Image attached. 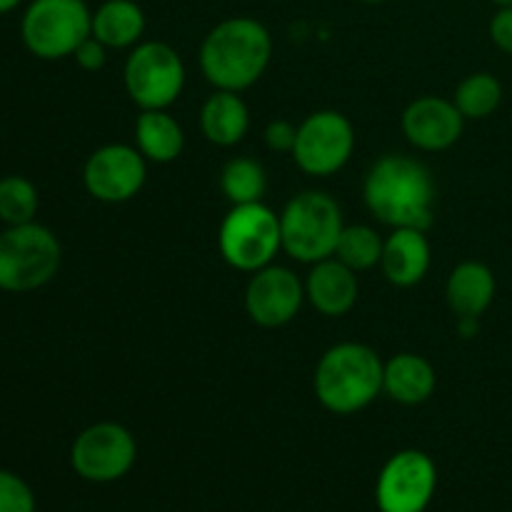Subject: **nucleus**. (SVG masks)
Returning a JSON list of instances; mask_svg holds the SVG:
<instances>
[{
  "label": "nucleus",
  "mask_w": 512,
  "mask_h": 512,
  "mask_svg": "<svg viewBox=\"0 0 512 512\" xmlns=\"http://www.w3.org/2000/svg\"><path fill=\"white\" fill-rule=\"evenodd\" d=\"M435 180L428 165L410 155H383L365 175L363 198L388 228L428 230L435 218Z\"/></svg>",
  "instance_id": "f257e3e1"
},
{
  "label": "nucleus",
  "mask_w": 512,
  "mask_h": 512,
  "mask_svg": "<svg viewBox=\"0 0 512 512\" xmlns=\"http://www.w3.org/2000/svg\"><path fill=\"white\" fill-rule=\"evenodd\" d=\"M273 58V38L260 20H220L200 45V70L215 90L243 93L258 83Z\"/></svg>",
  "instance_id": "f03ea898"
},
{
  "label": "nucleus",
  "mask_w": 512,
  "mask_h": 512,
  "mask_svg": "<svg viewBox=\"0 0 512 512\" xmlns=\"http://www.w3.org/2000/svg\"><path fill=\"white\" fill-rule=\"evenodd\" d=\"M385 363L370 345L338 343L325 350L315 368V395L335 415H353L383 393Z\"/></svg>",
  "instance_id": "7ed1b4c3"
},
{
  "label": "nucleus",
  "mask_w": 512,
  "mask_h": 512,
  "mask_svg": "<svg viewBox=\"0 0 512 512\" xmlns=\"http://www.w3.org/2000/svg\"><path fill=\"white\" fill-rule=\"evenodd\" d=\"M343 213L340 205L323 190H305L280 213L283 230V250L293 260L315 265L325 258H333L343 233Z\"/></svg>",
  "instance_id": "20e7f679"
},
{
  "label": "nucleus",
  "mask_w": 512,
  "mask_h": 512,
  "mask_svg": "<svg viewBox=\"0 0 512 512\" xmlns=\"http://www.w3.org/2000/svg\"><path fill=\"white\" fill-rule=\"evenodd\" d=\"M63 250L53 230L40 223L8 225L0 233V290L30 293L58 275Z\"/></svg>",
  "instance_id": "39448f33"
},
{
  "label": "nucleus",
  "mask_w": 512,
  "mask_h": 512,
  "mask_svg": "<svg viewBox=\"0 0 512 512\" xmlns=\"http://www.w3.org/2000/svg\"><path fill=\"white\" fill-rule=\"evenodd\" d=\"M218 250L230 268L250 273L265 268L283 250L280 215L268 205H233L218 228Z\"/></svg>",
  "instance_id": "423d86ee"
},
{
  "label": "nucleus",
  "mask_w": 512,
  "mask_h": 512,
  "mask_svg": "<svg viewBox=\"0 0 512 512\" xmlns=\"http://www.w3.org/2000/svg\"><path fill=\"white\" fill-rule=\"evenodd\" d=\"M93 33V13L85 0H33L20 20L23 45L40 60L73 58Z\"/></svg>",
  "instance_id": "0eeeda50"
},
{
  "label": "nucleus",
  "mask_w": 512,
  "mask_h": 512,
  "mask_svg": "<svg viewBox=\"0 0 512 512\" xmlns=\"http://www.w3.org/2000/svg\"><path fill=\"white\" fill-rule=\"evenodd\" d=\"M123 80L140 110H168L185 88V63L173 45L145 40L130 50Z\"/></svg>",
  "instance_id": "6e6552de"
},
{
  "label": "nucleus",
  "mask_w": 512,
  "mask_h": 512,
  "mask_svg": "<svg viewBox=\"0 0 512 512\" xmlns=\"http://www.w3.org/2000/svg\"><path fill=\"white\" fill-rule=\"evenodd\" d=\"M353 150V123L338 110H318L298 125V138L290 155L303 173L328 178L348 165Z\"/></svg>",
  "instance_id": "1a4fd4ad"
},
{
  "label": "nucleus",
  "mask_w": 512,
  "mask_h": 512,
  "mask_svg": "<svg viewBox=\"0 0 512 512\" xmlns=\"http://www.w3.org/2000/svg\"><path fill=\"white\" fill-rule=\"evenodd\" d=\"M138 458L133 433L118 423H95L75 438L70 465L90 483H115L130 473Z\"/></svg>",
  "instance_id": "9d476101"
},
{
  "label": "nucleus",
  "mask_w": 512,
  "mask_h": 512,
  "mask_svg": "<svg viewBox=\"0 0 512 512\" xmlns=\"http://www.w3.org/2000/svg\"><path fill=\"white\" fill-rule=\"evenodd\" d=\"M438 488V468L423 450H400L383 465L375 485L380 512H425Z\"/></svg>",
  "instance_id": "9b49d317"
},
{
  "label": "nucleus",
  "mask_w": 512,
  "mask_h": 512,
  "mask_svg": "<svg viewBox=\"0 0 512 512\" xmlns=\"http://www.w3.org/2000/svg\"><path fill=\"white\" fill-rule=\"evenodd\" d=\"M148 160L138 148L110 143L95 150L83 168L85 190L100 203H125L143 190Z\"/></svg>",
  "instance_id": "f8f14e48"
},
{
  "label": "nucleus",
  "mask_w": 512,
  "mask_h": 512,
  "mask_svg": "<svg viewBox=\"0 0 512 512\" xmlns=\"http://www.w3.org/2000/svg\"><path fill=\"white\" fill-rule=\"evenodd\" d=\"M305 283L283 265H265L255 270L245 288V310L260 328H283L305 303Z\"/></svg>",
  "instance_id": "ddd939ff"
},
{
  "label": "nucleus",
  "mask_w": 512,
  "mask_h": 512,
  "mask_svg": "<svg viewBox=\"0 0 512 512\" xmlns=\"http://www.w3.org/2000/svg\"><path fill=\"white\" fill-rule=\"evenodd\" d=\"M400 125L413 148L425 150V153H440L458 143L465 128V118L453 100L423 95L405 108Z\"/></svg>",
  "instance_id": "4468645a"
},
{
  "label": "nucleus",
  "mask_w": 512,
  "mask_h": 512,
  "mask_svg": "<svg viewBox=\"0 0 512 512\" xmlns=\"http://www.w3.org/2000/svg\"><path fill=\"white\" fill-rule=\"evenodd\" d=\"M358 273L338 258H325L305 278V298L325 318H343L358 303Z\"/></svg>",
  "instance_id": "2eb2a0df"
},
{
  "label": "nucleus",
  "mask_w": 512,
  "mask_h": 512,
  "mask_svg": "<svg viewBox=\"0 0 512 512\" xmlns=\"http://www.w3.org/2000/svg\"><path fill=\"white\" fill-rule=\"evenodd\" d=\"M380 270L395 288H413L430 270V243L425 230L395 228L385 238Z\"/></svg>",
  "instance_id": "dca6fc26"
},
{
  "label": "nucleus",
  "mask_w": 512,
  "mask_h": 512,
  "mask_svg": "<svg viewBox=\"0 0 512 512\" xmlns=\"http://www.w3.org/2000/svg\"><path fill=\"white\" fill-rule=\"evenodd\" d=\"M495 290H498V283H495L493 270L478 260H465L455 265L450 273L445 298L455 318H480L493 305Z\"/></svg>",
  "instance_id": "f3484780"
},
{
  "label": "nucleus",
  "mask_w": 512,
  "mask_h": 512,
  "mask_svg": "<svg viewBox=\"0 0 512 512\" xmlns=\"http://www.w3.org/2000/svg\"><path fill=\"white\" fill-rule=\"evenodd\" d=\"M438 385L433 363L418 353H400L385 363L383 393L400 405H420L430 400Z\"/></svg>",
  "instance_id": "a211bd4d"
},
{
  "label": "nucleus",
  "mask_w": 512,
  "mask_h": 512,
  "mask_svg": "<svg viewBox=\"0 0 512 512\" xmlns=\"http://www.w3.org/2000/svg\"><path fill=\"white\" fill-rule=\"evenodd\" d=\"M250 113L240 93L215 90L200 110V130L205 140L220 148H233L248 135Z\"/></svg>",
  "instance_id": "6ab92c4d"
},
{
  "label": "nucleus",
  "mask_w": 512,
  "mask_h": 512,
  "mask_svg": "<svg viewBox=\"0 0 512 512\" xmlns=\"http://www.w3.org/2000/svg\"><path fill=\"white\" fill-rule=\"evenodd\" d=\"M135 148L148 163H173L185 148L183 125L168 110H140L135 120Z\"/></svg>",
  "instance_id": "aec40b11"
},
{
  "label": "nucleus",
  "mask_w": 512,
  "mask_h": 512,
  "mask_svg": "<svg viewBox=\"0 0 512 512\" xmlns=\"http://www.w3.org/2000/svg\"><path fill=\"white\" fill-rule=\"evenodd\" d=\"M145 33V13L135 0H105L93 13V38L105 48H135Z\"/></svg>",
  "instance_id": "412c9836"
},
{
  "label": "nucleus",
  "mask_w": 512,
  "mask_h": 512,
  "mask_svg": "<svg viewBox=\"0 0 512 512\" xmlns=\"http://www.w3.org/2000/svg\"><path fill=\"white\" fill-rule=\"evenodd\" d=\"M220 190L230 200V205L260 203L268 190V175L258 160L238 155V158H230L220 170Z\"/></svg>",
  "instance_id": "4be33fe9"
},
{
  "label": "nucleus",
  "mask_w": 512,
  "mask_h": 512,
  "mask_svg": "<svg viewBox=\"0 0 512 512\" xmlns=\"http://www.w3.org/2000/svg\"><path fill=\"white\" fill-rule=\"evenodd\" d=\"M453 103L465 120L490 118L503 103V85L493 73H473L460 80Z\"/></svg>",
  "instance_id": "5701e85b"
},
{
  "label": "nucleus",
  "mask_w": 512,
  "mask_h": 512,
  "mask_svg": "<svg viewBox=\"0 0 512 512\" xmlns=\"http://www.w3.org/2000/svg\"><path fill=\"white\" fill-rule=\"evenodd\" d=\"M383 245L385 240L370 225H345L343 233H340L338 248H335V258L348 265L350 270H355V273H363V270L380 265Z\"/></svg>",
  "instance_id": "b1692460"
},
{
  "label": "nucleus",
  "mask_w": 512,
  "mask_h": 512,
  "mask_svg": "<svg viewBox=\"0 0 512 512\" xmlns=\"http://www.w3.org/2000/svg\"><path fill=\"white\" fill-rule=\"evenodd\" d=\"M38 190L23 175H5L0 180V220L5 225L33 223L38 215Z\"/></svg>",
  "instance_id": "393cba45"
},
{
  "label": "nucleus",
  "mask_w": 512,
  "mask_h": 512,
  "mask_svg": "<svg viewBox=\"0 0 512 512\" xmlns=\"http://www.w3.org/2000/svg\"><path fill=\"white\" fill-rule=\"evenodd\" d=\"M0 512H35L33 490L10 470H0Z\"/></svg>",
  "instance_id": "a878e982"
},
{
  "label": "nucleus",
  "mask_w": 512,
  "mask_h": 512,
  "mask_svg": "<svg viewBox=\"0 0 512 512\" xmlns=\"http://www.w3.org/2000/svg\"><path fill=\"white\" fill-rule=\"evenodd\" d=\"M295 138H298V125H293L290 120H273L265 128V143L275 153H293Z\"/></svg>",
  "instance_id": "bb28decb"
},
{
  "label": "nucleus",
  "mask_w": 512,
  "mask_h": 512,
  "mask_svg": "<svg viewBox=\"0 0 512 512\" xmlns=\"http://www.w3.org/2000/svg\"><path fill=\"white\" fill-rule=\"evenodd\" d=\"M73 58L80 68L88 70V73H95V70L105 68V63H108V48H105L98 38H93V35H90V38H85L83 43L78 45V50L73 53Z\"/></svg>",
  "instance_id": "cd10ccee"
},
{
  "label": "nucleus",
  "mask_w": 512,
  "mask_h": 512,
  "mask_svg": "<svg viewBox=\"0 0 512 512\" xmlns=\"http://www.w3.org/2000/svg\"><path fill=\"white\" fill-rule=\"evenodd\" d=\"M490 40L495 48L512 55V8H498V13L490 18Z\"/></svg>",
  "instance_id": "c85d7f7f"
},
{
  "label": "nucleus",
  "mask_w": 512,
  "mask_h": 512,
  "mask_svg": "<svg viewBox=\"0 0 512 512\" xmlns=\"http://www.w3.org/2000/svg\"><path fill=\"white\" fill-rule=\"evenodd\" d=\"M480 330V318H458V333L463 338H475Z\"/></svg>",
  "instance_id": "c756f323"
},
{
  "label": "nucleus",
  "mask_w": 512,
  "mask_h": 512,
  "mask_svg": "<svg viewBox=\"0 0 512 512\" xmlns=\"http://www.w3.org/2000/svg\"><path fill=\"white\" fill-rule=\"evenodd\" d=\"M20 3H23V0H0V15L10 13V10H15V8H18Z\"/></svg>",
  "instance_id": "7c9ffc66"
},
{
  "label": "nucleus",
  "mask_w": 512,
  "mask_h": 512,
  "mask_svg": "<svg viewBox=\"0 0 512 512\" xmlns=\"http://www.w3.org/2000/svg\"><path fill=\"white\" fill-rule=\"evenodd\" d=\"M495 5H498V8H512V0H493Z\"/></svg>",
  "instance_id": "2f4dec72"
},
{
  "label": "nucleus",
  "mask_w": 512,
  "mask_h": 512,
  "mask_svg": "<svg viewBox=\"0 0 512 512\" xmlns=\"http://www.w3.org/2000/svg\"><path fill=\"white\" fill-rule=\"evenodd\" d=\"M360 3H368V5H378V3H385V0H360Z\"/></svg>",
  "instance_id": "473e14b6"
}]
</instances>
